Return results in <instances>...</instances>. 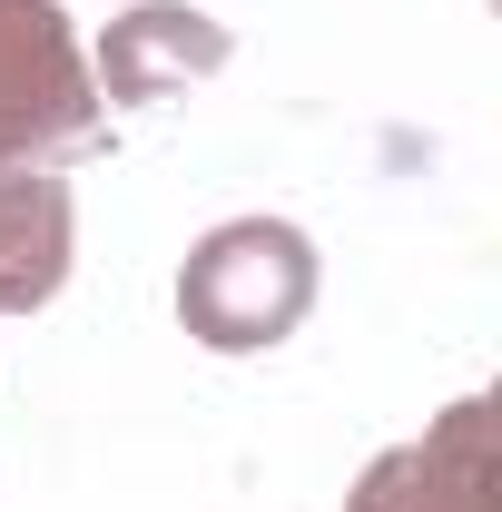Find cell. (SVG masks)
Returning <instances> with one entry per match:
<instances>
[{"label":"cell","instance_id":"cell-3","mask_svg":"<svg viewBox=\"0 0 502 512\" xmlns=\"http://www.w3.org/2000/svg\"><path fill=\"white\" fill-rule=\"evenodd\" d=\"M355 512H502V453H493V404H453L424 444L365 463Z\"/></svg>","mask_w":502,"mask_h":512},{"label":"cell","instance_id":"cell-1","mask_svg":"<svg viewBox=\"0 0 502 512\" xmlns=\"http://www.w3.org/2000/svg\"><path fill=\"white\" fill-rule=\"evenodd\" d=\"M315 306V247L276 217H237L217 237H197L188 276H178V316L197 345L217 355H266L286 345Z\"/></svg>","mask_w":502,"mask_h":512},{"label":"cell","instance_id":"cell-4","mask_svg":"<svg viewBox=\"0 0 502 512\" xmlns=\"http://www.w3.org/2000/svg\"><path fill=\"white\" fill-rule=\"evenodd\" d=\"M69 276V188L40 148L0 138V316L50 306Z\"/></svg>","mask_w":502,"mask_h":512},{"label":"cell","instance_id":"cell-5","mask_svg":"<svg viewBox=\"0 0 502 512\" xmlns=\"http://www.w3.org/2000/svg\"><path fill=\"white\" fill-rule=\"evenodd\" d=\"M217 60H227V30L207 10L148 0V10H128L109 30V89L99 99H168V89H188L197 69H217Z\"/></svg>","mask_w":502,"mask_h":512},{"label":"cell","instance_id":"cell-2","mask_svg":"<svg viewBox=\"0 0 502 512\" xmlns=\"http://www.w3.org/2000/svg\"><path fill=\"white\" fill-rule=\"evenodd\" d=\"M99 128V79L79 69L60 0H0V138L60 148Z\"/></svg>","mask_w":502,"mask_h":512}]
</instances>
